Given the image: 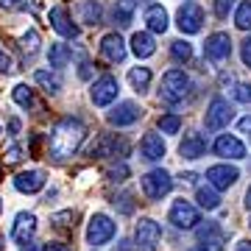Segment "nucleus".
I'll return each mask as SVG.
<instances>
[{"instance_id":"f257e3e1","label":"nucleus","mask_w":251,"mask_h":251,"mask_svg":"<svg viewBox=\"0 0 251 251\" xmlns=\"http://www.w3.org/2000/svg\"><path fill=\"white\" fill-rule=\"evenodd\" d=\"M84 137H87V126L81 123L78 117H62V120L53 123V128H50L48 151H50V156H53L56 162H64L81 148Z\"/></svg>"},{"instance_id":"f03ea898","label":"nucleus","mask_w":251,"mask_h":251,"mask_svg":"<svg viewBox=\"0 0 251 251\" xmlns=\"http://www.w3.org/2000/svg\"><path fill=\"white\" fill-rule=\"evenodd\" d=\"M190 78L184 75V70H168L162 75V87H159V95L162 100H168V103H179L190 95Z\"/></svg>"},{"instance_id":"7ed1b4c3","label":"nucleus","mask_w":251,"mask_h":251,"mask_svg":"<svg viewBox=\"0 0 251 251\" xmlns=\"http://www.w3.org/2000/svg\"><path fill=\"white\" fill-rule=\"evenodd\" d=\"M115 232H117L115 221L109 215H103V212H95L90 218V224H87V243L90 246H103V243H109L115 237Z\"/></svg>"},{"instance_id":"20e7f679","label":"nucleus","mask_w":251,"mask_h":251,"mask_svg":"<svg viewBox=\"0 0 251 251\" xmlns=\"http://www.w3.org/2000/svg\"><path fill=\"white\" fill-rule=\"evenodd\" d=\"M173 190V179L168 171H162V168H156V171H148L143 176V193L151 201H159V198H165L168 193Z\"/></svg>"},{"instance_id":"39448f33","label":"nucleus","mask_w":251,"mask_h":251,"mask_svg":"<svg viewBox=\"0 0 251 251\" xmlns=\"http://www.w3.org/2000/svg\"><path fill=\"white\" fill-rule=\"evenodd\" d=\"M134 240H137V249L140 251H156L162 243V229L156 221L145 218L137 224V232H134Z\"/></svg>"},{"instance_id":"423d86ee","label":"nucleus","mask_w":251,"mask_h":251,"mask_svg":"<svg viewBox=\"0 0 251 251\" xmlns=\"http://www.w3.org/2000/svg\"><path fill=\"white\" fill-rule=\"evenodd\" d=\"M128 153V143L123 137L115 134H103L95 140V145L90 148V156H98V159H106V156H126Z\"/></svg>"},{"instance_id":"0eeeda50","label":"nucleus","mask_w":251,"mask_h":251,"mask_svg":"<svg viewBox=\"0 0 251 251\" xmlns=\"http://www.w3.org/2000/svg\"><path fill=\"white\" fill-rule=\"evenodd\" d=\"M117 92H120V84H117L115 75H100V78H95V84H92L90 98H92L95 106H109V103L117 98Z\"/></svg>"},{"instance_id":"6e6552de","label":"nucleus","mask_w":251,"mask_h":251,"mask_svg":"<svg viewBox=\"0 0 251 251\" xmlns=\"http://www.w3.org/2000/svg\"><path fill=\"white\" fill-rule=\"evenodd\" d=\"M48 23H50V28H53L59 36H64V39H75V36H78V25L73 23L67 6H53V9L48 11Z\"/></svg>"},{"instance_id":"1a4fd4ad","label":"nucleus","mask_w":251,"mask_h":251,"mask_svg":"<svg viewBox=\"0 0 251 251\" xmlns=\"http://www.w3.org/2000/svg\"><path fill=\"white\" fill-rule=\"evenodd\" d=\"M176 23H179L181 34H198L204 25V9L198 3H184L176 14Z\"/></svg>"},{"instance_id":"9d476101","label":"nucleus","mask_w":251,"mask_h":251,"mask_svg":"<svg viewBox=\"0 0 251 251\" xmlns=\"http://www.w3.org/2000/svg\"><path fill=\"white\" fill-rule=\"evenodd\" d=\"M143 117V109L137 106L134 100H120L112 112L106 115V120L112 126H117V128H123V126H131V123H137Z\"/></svg>"},{"instance_id":"9b49d317","label":"nucleus","mask_w":251,"mask_h":251,"mask_svg":"<svg viewBox=\"0 0 251 251\" xmlns=\"http://www.w3.org/2000/svg\"><path fill=\"white\" fill-rule=\"evenodd\" d=\"M45 187V171L39 168H31V171H20L14 176V190L23 193V196H34L39 190Z\"/></svg>"},{"instance_id":"f8f14e48","label":"nucleus","mask_w":251,"mask_h":251,"mask_svg":"<svg viewBox=\"0 0 251 251\" xmlns=\"http://www.w3.org/2000/svg\"><path fill=\"white\" fill-rule=\"evenodd\" d=\"M204 53L209 62H226L229 59V53H232V39H229V34H224V31H218V34H212L209 39H206V45H204Z\"/></svg>"},{"instance_id":"ddd939ff","label":"nucleus","mask_w":251,"mask_h":251,"mask_svg":"<svg viewBox=\"0 0 251 251\" xmlns=\"http://www.w3.org/2000/svg\"><path fill=\"white\" fill-rule=\"evenodd\" d=\"M171 224L179 226V229H193L196 224H201V215H198V209L190 201H176V204L171 206Z\"/></svg>"},{"instance_id":"4468645a","label":"nucleus","mask_w":251,"mask_h":251,"mask_svg":"<svg viewBox=\"0 0 251 251\" xmlns=\"http://www.w3.org/2000/svg\"><path fill=\"white\" fill-rule=\"evenodd\" d=\"M232 106H229V100L224 98H212V103H209V109H206V128H224V126L232 123Z\"/></svg>"},{"instance_id":"2eb2a0df","label":"nucleus","mask_w":251,"mask_h":251,"mask_svg":"<svg viewBox=\"0 0 251 251\" xmlns=\"http://www.w3.org/2000/svg\"><path fill=\"white\" fill-rule=\"evenodd\" d=\"M36 234V215L34 212H17L14 224H11V240L17 243H31V237Z\"/></svg>"},{"instance_id":"dca6fc26","label":"nucleus","mask_w":251,"mask_h":251,"mask_svg":"<svg viewBox=\"0 0 251 251\" xmlns=\"http://www.w3.org/2000/svg\"><path fill=\"white\" fill-rule=\"evenodd\" d=\"M206 179L215 190H229L234 181L240 179V171L232 168V165H212L209 171H206Z\"/></svg>"},{"instance_id":"f3484780","label":"nucleus","mask_w":251,"mask_h":251,"mask_svg":"<svg viewBox=\"0 0 251 251\" xmlns=\"http://www.w3.org/2000/svg\"><path fill=\"white\" fill-rule=\"evenodd\" d=\"M100 56L106 59V62L117 64L126 59V42L120 34H106L103 39H100Z\"/></svg>"},{"instance_id":"a211bd4d","label":"nucleus","mask_w":251,"mask_h":251,"mask_svg":"<svg viewBox=\"0 0 251 251\" xmlns=\"http://www.w3.org/2000/svg\"><path fill=\"white\" fill-rule=\"evenodd\" d=\"M198 243H201V251H224V232L218 224H206L204 229H198Z\"/></svg>"},{"instance_id":"6ab92c4d","label":"nucleus","mask_w":251,"mask_h":251,"mask_svg":"<svg viewBox=\"0 0 251 251\" xmlns=\"http://www.w3.org/2000/svg\"><path fill=\"white\" fill-rule=\"evenodd\" d=\"M215 153L224 156V159H243L246 156V145L232 134H221L215 140Z\"/></svg>"},{"instance_id":"aec40b11","label":"nucleus","mask_w":251,"mask_h":251,"mask_svg":"<svg viewBox=\"0 0 251 251\" xmlns=\"http://www.w3.org/2000/svg\"><path fill=\"white\" fill-rule=\"evenodd\" d=\"M140 153H143V159H148V162H159L162 156H165V140H162L156 131L145 134L143 140H140Z\"/></svg>"},{"instance_id":"412c9836","label":"nucleus","mask_w":251,"mask_h":251,"mask_svg":"<svg viewBox=\"0 0 251 251\" xmlns=\"http://www.w3.org/2000/svg\"><path fill=\"white\" fill-rule=\"evenodd\" d=\"M204 151H206V140L198 134V131L184 134V140H181V145H179V153L184 159H198V156H204Z\"/></svg>"},{"instance_id":"4be33fe9","label":"nucleus","mask_w":251,"mask_h":251,"mask_svg":"<svg viewBox=\"0 0 251 251\" xmlns=\"http://www.w3.org/2000/svg\"><path fill=\"white\" fill-rule=\"evenodd\" d=\"M48 62H50L53 70H64V67L73 62L70 45H64V42H50V48H48Z\"/></svg>"},{"instance_id":"5701e85b","label":"nucleus","mask_w":251,"mask_h":251,"mask_svg":"<svg viewBox=\"0 0 251 251\" xmlns=\"http://www.w3.org/2000/svg\"><path fill=\"white\" fill-rule=\"evenodd\" d=\"M78 17L81 23H87V25H100L103 23V9H100L98 0H81L78 3Z\"/></svg>"},{"instance_id":"b1692460","label":"nucleus","mask_w":251,"mask_h":251,"mask_svg":"<svg viewBox=\"0 0 251 251\" xmlns=\"http://www.w3.org/2000/svg\"><path fill=\"white\" fill-rule=\"evenodd\" d=\"M131 50H134L137 59H148V56L156 53V42H153L151 34H145V31H137L131 36Z\"/></svg>"},{"instance_id":"393cba45","label":"nucleus","mask_w":251,"mask_h":251,"mask_svg":"<svg viewBox=\"0 0 251 251\" xmlns=\"http://www.w3.org/2000/svg\"><path fill=\"white\" fill-rule=\"evenodd\" d=\"M34 81L48 92V95L62 92V75H59L56 70H36V73H34Z\"/></svg>"},{"instance_id":"a878e982","label":"nucleus","mask_w":251,"mask_h":251,"mask_svg":"<svg viewBox=\"0 0 251 251\" xmlns=\"http://www.w3.org/2000/svg\"><path fill=\"white\" fill-rule=\"evenodd\" d=\"M134 9H137L134 0H115L112 17H115V23L120 28H128V25H131V17H134Z\"/></svg>"},{"instance_id":"bb28decb","label":"nucleus","mask_w":251,"mask_h":251,"mask_svg":"<svg viewBox=\"0 0 251 251\" xmlns=\"http://www.w3.org/2000/svg\"><path fill=\"white\" fill-rule=\"evenodd\" d=\"M145 23H148V28H151L153 34H165L168 31V11L162 9V6H148Z\"/></svg>"},{"instance_id":"cd10ccee","label":"nucleus","mask_w":251,"mask_h":251,"mask_svg":"<svg viewBox=\"0 0 251 251\" xmlns=\"http://www.w3.org/2000/svg\"><path fill=\"white\" fill-rule=\"evenodd\" d=\"M128 84H131L137 92H145L148 87H151V70H148V67H131Z\"/></svg>"},{"instance_id":"c85d7f7f","label":"nucleus","mask_w":251,"mask_h":251,"mask_svg":"<svg viewBox=\"0 0 251 251\" xmlns=\"http://www.w3.org/2000/svg\"><path fill=\"white\" fill-rule=\"evenodd\" d=\"M11 100H14L20 109H31V106H34V90H31L28 84H14V90H11Z\"/></svg>"},{"instance_id":"c756f323","label":"nucleus","mask_w":251,"mask_h":251,"mask_svg":"<svg viewBox=\"0 0 251 251\" xmlns=\"http://www.w3.org/2000/svg\"><path fill=\"white\" fill-rule=\"evenodd\" d=\"M196 201L201 209H218L221 206V198H218L215 187H198L196 190Z\"/></svg>"},{"instance_id":"7c9ffc66","label":"nucleus","mask_w":251,"mask_h":251,"mask_svg":"<svg viewBox=\"0 0 251 251\" xmlns=\"http://www.w3.org/2000/svg\"><path fill=\"white\" fill-rule=\"evenodd\" d=\"M39 42H42V39H39V31H36V28H28L25 34L20 36V48H23L25 56H34L36 50H39Z\"/></svg>"},{"instance_id":"2f4dec72","label":"nucleus","mask_w":251,"mask_h":251,"mask_svg":"<svg viewBox=\"0 0 251 251\" xmlns=\"http://www.w3.org/2000/svg\"><path fill=\"white\" fill-rule=\"evenodd\" d=\"M234 25L240 28V31H249V28H251V0H243L240 6H237Z\"/></svg>"},{"instance_id":"473e14b6","label":"nucleus","mask_w":251,"mask_h":251,"mask_svg":"<svg viewBox=\"0 0 251 251\" xmlns=\"http://www.w3.org/2000/svg\"><path fill=\"white\" fill-rule=\"evenodd\" d=\"M171 56L176 59V62H190L193 48H190V42H184V39H176V42L171 45Z\"/></svg>"},{"instance_id":"72a5a7b5","label":"nucleus","mask_w":251,"mask_h":251,"mask_svg":"<svg viewBox=\"0 0 251 251\" xmlns=\"http://www.w3.org/2000/svg\"><path fill=\"white\" fill-rule=\"evenodd\" d=\"M159 128H162V134H176L181 128V117L179 115H162L159 117Z\"/></svg>"},{"instance_id":"f704fd0d","label":"nucleus","mask_w":251,"mask_h":251,"mask_svg":"<svg viewBox=\"0 0 251 251\" xmlns=\"http://www.w3.org/2000/svg\"><path fill=\"white\" fill-rule=\"evenodd\" d=\"M106 176H109V181H117V184H120V181H126V176H128V165H126V162L112 165V168L106 171Z\"/></svg>"},{"instance_id":"c9c22d12","label":"nucleus","mask_w":251,"mask_h":251,"mask_svg":"<svg viewBox=\"0 0 251 251\" xmlns=\"http://www.w3.org/2000/svg\"><path fill=\"white\" fill-rule=\"evenodd\" d=\"M234 98L240 103H251V84H237L234 87Z\"/></svg>"},{"instance_id":"e433bc0d","label":"nucleus","mask_w":251,"mask_h":251,"mask_svg":"<svg viewBox=\"0 0 251 251\" xmlns=\"http://www.w3.org/2000/svg\"><path fill=\"white\" fill-rule=\"evenodd\" d=\"M23 153H25V148H23V145L11 143L9 151H6V162H20V159H23Z\"/></svg>"},{"instance_id":"4c0bfd02","label":"nucleus","mask_w":251,"mask_h":251,"mask_svg":"<svg viewBox=\"0 0 251 251\" xmlns=\"http://www.w3.org/2000/svg\"><path fill=\"white\" fill-rule=\"evenodd\" d=\"M215 3V14L218 17H229V9L234 6V0H212Z\"/></svg>"},{"instance_id":"58836bf2","label":"nucleus","mask_w":251,"mask_h":251,"mask_svg":"<svg viewBox=\"0 0 251 251\" xmlns=\"http://www.w3.org/2000/svg\"><path fill=\"white\" fill-rule=\"evenodd\" d=\"M28 0H0V9L6 11H17V9H25Z\"/></svg>"},{"instance_id":"ea45409f","label":"nucleus","mask_w":251,"mask_h":251,"mask_svg":"<svg viewBox=\"0 0 251 251\" xmlns=\"http://www.w3.org/2000/svg\"><path fill=\"white\" fill-rule=\"evenodd\" d=\"M14 70V62H11V56L0 48V73H11Z\"/></svg>"},{"instance_id":"a19ab883","label":"nucleus","mask_w":251,"mask_h":251,"mask_svg":"<svg viewBox=\"0 0 251 251\" xmlns=\"http://www.w3.org/2000/svg\"><path fill=\"white\" fill-rule=\"evenodd\" d=\"M240 59H243V64H246V67H251V36L240 45Z\"/></svg>"},{"instance_id":"79ce46f5","label":"nucleus","mask_w":251,"mask_h":251,"mask_svg":"<svg viewBox=\"0 0 251 251\" xmlns=\"http://www.w3.org/2000/svg\"><path fill=\"white\" fill-rule=\"evenodd\" d=\"M120 204V212H126V215H128V212H131V209H134V204H131V196H120V198H115V206Z\"/></svg>"},{"instance_id":"37998d69","label":"nucleus","mask_w":251,"mask_h":251,"mask_svg":"<svg viewBox=\"0 0 251 251\" xmlns=\"http://www.w3.org/2000/svg\"><path fill=\"white\" fill-rule=\"evenodd\" d=\"M237 126H240V131H243V134H251V115H249V117H243V120H240Z\"/></svg>"},{"instance_id":"c03bdc74","label":"nucleus","mask_w":251,"mask_h":251,"mask_svg":"<svg viewBox=\"0 0 251 251\" xmlns=\"http://www.w3.org/2000/svg\"><path fill=\"white\" fill-rule=\"evenodd\" d=\"M45 251H70V246H64V243H50V246H45Z\"/></svg>"},{"instance_id":"a18cd8bd","label":"nucleus","mask_w":251,"mask_h":251,"mask_svg":"<svg viewBox=\"0 0 251 251\" xmlns=\"http://www.w3.org/2000/svg\"><path fill=\"white\" fill-rule=\"evenodd\" d=\"M20 126H23V123H20L17 117H11V120H9V131H11V134H17V131H20Z\"/></svg>"},{"instance_id":"49530a36","label":"nucleus","mask_w":251,"mask_h":251,"mask_svg":"<svg viewBox=\"0 0 251 251\" xmlns=\"http://www.w3.org/2000/svg\"><path fill=\"white\" fill-rule=\"evenodd\" d=\"M23 251H45V246H39V243H25Z\"/></svg>"},{"instance_id":"de8ad7c7","label":"nucleus","mask_w":251,"mask_h":251,"mask_svg":"<svg viewBox=\"0 0 251 251\" xmlns=\"http://www.w3.org/2000/svg\"><path fill=\"white\" fill-rule=\"evenodd\" d=\"M234 251H251V240H240Z\"/></svg>"},{"instance_id":"09e8293b","label":"nucleus","mask_w":251,"mask_h":251,"mask_svg":"<svg viewBox=\"0 0 251 251\" xmlns=\"http://www.w3.org/2000/svg\"><path fill=\"white\" fill-rule=\"evenodd\" d=\"M90 67H92V64H81V78H90Z\"/></svg>"},{"instance_id":"8fccbe9b","label":"nucleus","mask_w":251,"mask_h":251,"mask_svg":"<svg viewBox=\"0 0 251 251\" xmlns=\"http://www.w3.org/2000/svg\"><path fill=\"white\" fill-rule=\"evenodd\" d=\"M120 251H131V249H128V243H126V240L120 243Z\"/></svg>"},{"instance_id":"3c124183","label":"nucleus","mask_w":251,"mask_h":251,"mask_svg":"<svg viewBox=\"0 0 251 251\" xmlns=\"http://www.w3.org/2000/svg\"><path fill=\"white\" fill-rule=\"evenodd\" d=\"M246 204L251 206V187H249V193H246Z\"/></svg>"},{"instance_id":"603ef678","label":"nucleus","mask_w":251,"mask_h":251,"mask_svg":"<svg viewBox=\"0 0 251 251\" xmlns=\"http://www.w3.org/2000/svg\"><path fill=\"white\" fill-rule=\"evenodd\" d=\"M0 249H3V237H0Z\"/></svg>"}]
</instances>
